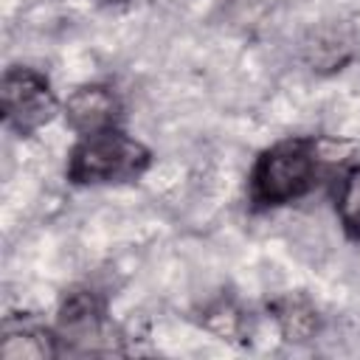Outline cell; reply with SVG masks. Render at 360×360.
<instances>
[{
    "label": "cell",
    "instance_id": "cell-1",
    "mask_svg": "<svg viewBox=\"0 0 360 360\" xmlns=\"http://www.w3.org/2000/svg\"><path fill=\"white\" fill-rule=\"evenodd\" d=\"M323 141L295 135L264 149L248 177V197L253 208H278L309 194L323 169Z\"/></svg>",
    "mask_w": 360,
    "mask_h": 360
},
{
    "label": "cell",
    "instance_id": "cell-2",
    "mask_svg": "<svg viewBox=\"0 0 360 360\" xmlns=\"http://www.w3.org/2000/svg\"><path fill=\"white\" fill-rule=\"evenodd\" d=\"M152 163V152L121 132L118 127L82 135L70 155L65 174L73 186H98V183H127L138 180Z\"/></svg>",
    "mask_w": 360,
    "mask_h": 360
},
{
    "label": "cell",
    "instance_id": "cell-3",
    "mask_svg": "<svg viewBox=\"0 0 360 360\" xmlns=\"http://www.w3.org/2000/svg\"><path fill=\"white\" fill-rule=\"evenodd\" d=\"M0 110L3 121L20 138L42 129L59 110V101L51 90V82L34 68H8L0 84Z\"/></svg>",
    "mask_w": 360,
    "mask_h": 360
},
{
    "label": "cell",
    "instance_id": "cell-4",
    "mask_svg": "<svg viewBox=\"0 0 360 360\" xmlns=\"http://www.w3.org/2000/svg\"><path fill=\"white\" fill-rule=\"evenodd\" d=\"M56 335L62 352H101L107 343V304L93 290H70L59 304Z\"/></svg>",
    "mask_w": 360,
    "mask_h": 360
},
{
    "label": "cell",
    "instance_id": "cell-5",
    "mask_svg": "<svg viewBox=\"0 0 360 360\" xmlns=\"http://www.w3.org/2000/svg\"><path fill=\"white\" fill-rule=\"evenodd\" d=\"M121 98L110 84H82L65 101V121L76 135H93L118 127Z\"/></svg>",
    "mask_w": 360,
    "mask_h": 360
},
{
    "label": "cell",
    "instance_id": "cell-6",
    "mask_svg": "<svg viewBox=\"0 0 360 360\" xmlns=\"http://www.w3.org/2000/svg\"><path fill=\"white\" fill-rule=\"evenodd\" d=\"M3 360H48L62 354L59 335L48 326L22 318V321H6L3 343H0Z\"/></svg>",
    "mask_w": 360,
    "mask_h": 360
},
{
    "label": "cell",
    "instance_id": "cell-7",
    "mask_svg": "<svg viewBox=\"0 0 360 360\" xmlns=\"http://www.w3.org/2000/svg\"><path fill=\"white\" fill-rule=\"evenodd\" d=\"M273 312L284 340H309L318 329V312L307 298L287 295L273 304Z\"/></svg>",
    "mask_w": 360,
    "mask_h": 360
},
{
    "label": "cell",
    "instance_id": "cell-8",
    "mask_svg": "<svg viewBox=\"0 0 360 360\" xmlns=\"http://www.w3.org/2000/svg\"><path fill=\"white\" fill-rule=\"evenodd\" d=\"M335 211L343 233L352 242H360V163L343 169L335 188Z\"/></svg>",
    "mask_w": 360,
    "mask_h": 360
},
{
    "label": "cell",
    "instance_id": "cell-9",
    "mask_svg": "<svg viewBox=\"0 0 360 360\" xmlns=\"http://www.w3.org/2000/svg\"><path fill=\"white\" fill-rule=\"evenodd\" d=\"M98 3H107V6H124V3H135V0H98Z\"/></svg>",
    "mask_w": 360,
    "mask_h": 360
}]
</instances>
